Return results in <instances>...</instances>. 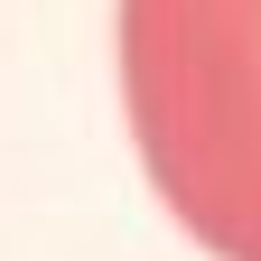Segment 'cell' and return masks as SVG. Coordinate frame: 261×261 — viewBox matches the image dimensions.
I'll return each instance as SVG.
<instances>
[{"label": "cell", "instance_id": "cell-1", "mask_svg": "<svg viewBox=\"0 0 261 261\" xmlns=\"http://www.w3.org/2000/svg\"><path fill=\"white\" fill-rule=\"evenodd\" d=\"M130 149L215 261H261V0H121Z\"/></svg>", "mask_w": 261, "mask_h": 261}]
</instances>
